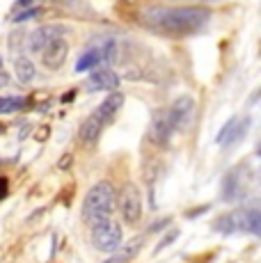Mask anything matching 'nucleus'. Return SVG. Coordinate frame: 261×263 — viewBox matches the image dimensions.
Instances as JSON below:
<instances>
[{"mask_svg":"<svg viewBox=\"0 0 261 263\" xmlns=\"http://www.w3.org/2000/svg\"><path fill=\"white\" fill-rule=\"evenodd\" d=\"M207 7H152L142 14V23L160 34L185 37L195 34L209 23Z\"/></svg>","mask_w":261,"mask_h":263,"instance_id":"obj_1","label":"nucleus"},{"mask_svg":"<svg viewBox=\"0 0 261 263\" xmlns=\"http://www.w3.org/2000/svg\"><path fill=\"white\" fill-rule=\"evenodd\" d=\"M113 204H115V185L110 183V181H99V183L92 185L89 192L85 195L83 209H80L83 222L89 227L108 222L110 213H113Z\"/></svg>","mask_w":261,"mask_h":263,"instance_id":"obj_2","label":"nucleus"},{"mask_svg":"<svg viewBox=\"0 0 261 263\" xmlns=\"http://www.w3.org/2000/svg\"><path fill=\"white\" fill-rule=\"evenodd\" d=\"M92 242L97 245V250L105 252V254H113V252L122 245V229H119V224H115L113 220L94 224L92 227Z\"/></svg>","mask_w":261,"mask_h":263,"instance_id":"obj_3","label":"nucleus"},{"mask_svg":"<svg viewBox=\"0 0 261 263\" xmlns=\"http://www.w3.org/2000/svg\"><path fill=\"white\" fill-rule=\"evenodd\" d=\"M119 211H122V220L126 224H138L140 215H142V197L140 190L133 183H126L119 192Z\"/></svg>","mask_w":261,"mask_h":263,"instance_id":"obj_4","label":"nucleus"},{"mask_svg":"<svg viewBox=\"0 0 261 263\" xmlns=\"http://www.w3.org/2000/svg\"><path fill=\"white\" fill-rule=\"evenodd\" d=\"M170 115V121L174 126V133H183V130L190 128L193 124V117H195V101L193 96H179L177 101L172 103V108L167 110Z\"/></svg>","mask_w":261,"mask_h":263,"instance_id":"obj_5","label":"nucleus"},{"mask_svg":"<svg viewBox=\"0 0 261 263\" xmlns=\"http://www.w3.org/2000/svg\"><path fill=\"white\" fill-rule=\"evenodd\" d=\"M42 62L46 69H51V71H55V69H60L64 64V60H67L69 55V44L64 42L62 37H55L53 42H48L46 46L42 48Z\"/></svg>","mask_w":261,"mask_h":263,"instance_id":"obj_6","label":"nucleus"},{"mask_svg":"<svg viewBox=\"0 0 261 263\" xmlns=\"http://www.w3.org/2000/svg\"><path fill=\"white\" fill-rule=\"evenodd\" d=\"M152 140L156 142L158 146H167L170 144V140H172V135H174V126H172V121H170V115H167V110H156L154 112V117H152Z\"/></svg>","mask_w":261,"mask_h":263,"instance_id":"obj_7","label":"nucleus"},{"mask_svg":"<svg viewBox=\"0 0 261 263\" xmlns=\"http://www.w3.org/2000/svg\"><path fill=\"white\" fill-rule=\"evenodd\" d=\"M243 183H245V176H243V165L238 167H232L225 174L222 179V201H236L243 197Z\"/></svg>","mask_w":261,"mask_h":263,"instance_id":"obj_8","label":"nucleus"},{"mask_svg":"<svg viewBox=\"0 0 261 263\" xmlns=\"http://www.w3.org/2000/svg\"><path fill=\"white\" fill-rule=\"evenodd\" d=\"M85 87L87 92H115L119 87V76L110 69H97L94 73H89Z\"/></svg>","mask_w":261,"mask_h":263,"instance_id":"obj_9","label":"nucleus"},{"mask_svg":"<svg viewBox=\"0 0 261 263\" xmlns=\"http://www.w3.org/2000/svg\"><path fill=\"white\" fill-rule=\"evenodd\" d=\"M122 105H124V94L115 89V92H110V94H108V99H105L103 103L99 105L97 110H94V112L99 115V119L103 121V126H108L110 121L117 117V112L122 110Z\"/></svg>","mask_w":261,"mask_h":263,"instance_id":"obj_10","label":"nucleus"},{"mask_svg":"<svg viewBox=\"0 0 261 263\" xmlns=\"http://www.w3.org/2000/svg\"><path fill=\"white\" fill-rule=\"evenodd\" d=\"M62 34V28L60 25H42L39 30H34L32 34H30V39H28V46L32 53H42V48L46 46L48 42H53L55 37H60Z\"/></svg>","mask_w":261,"mask_h":263,"instance_id":"obj_11","label":"nucleus"},{"mask_svg":"<svg viewBox=\"0 0 261 263\" xmlns=\"http://www.w3.org/2000/svg\"><path fill=\"white\" fill-rule=\"evenodd\" d=\"M103 128H105V126H103V121L99 119V115L92 112L87 119L83 121V126H80V133H78L80 142H83V144H94L99 140V135H101Z\"/></svg>","mask_w":261,"mask_h":263,"instance_id":"obj_12","label":"nucleus"},{"mask_svg":"<svg viewBox=\"0 0 261 263\" xmlns=\"http://www.w3.org/2000/svg\"><path fill=\"white\" fill-rule=\"evenodd\" d=\"M213 231L222 236H232L236 231H243V211L238 213H229V215H220L218 220L213 222Z\"/></svg>","mask_w":261,"mask_h":263,"instance_id":"obj_13","label":"nucleus"},{"mask_svg":"<svg viewBox=\"0 0 261 263\" xmlns=\"http://www.w3.org/2000/svg\"><path fill=\"white\" fill-rule=\"evenodd\" d=\"M14 71H16V78L18 83H30V80L37 76V69H34V64L30 62L28 58H16V62H14Z\"/></svg>","mask_w":261,"mask_h":263,"instance_id":"obj_14","label":"nucleus"},{"mask_svg":"<svg viewBox=\"0 0 261 263\" xmlns=\"http://www.w3.org/2000/svg\"><path fill=\"white\" fill-rule=\"evenodd\" d=\"M101 64V55H99V48H89L85 50L76 62V71H89V69H97Z\"/></svg>","mask_w":261,"mask_h":263,"instance_id":"obj_15","label":"nucleus"},{"mask_svg":"<svg viewBox=\"0 0 261 263\" xmlns=\"http://www.w3.org/2000/svg\"><path fill=\"white\" fill-rule=\"evenodd\" d=\"M99 55H101V64H113L117 60V42L113 37H105L97 44Z\"/></svg>","mask_w":261,"mask_h":263,"instance_id":"obj_16","label":"nucleus"},{"mask_svg":"<svg viewBox=\"0 0 261 263\" xmlns=\"http://www.w3.org/2000/svg\"><path fill=\"white\" fill-rule=\"evenodd\" d=\"M243 231H250L252 236H261V213H259V209L243 211Z\"/></svg>","mask_w":261,"mask_h":263,"instance_id":"obj_17","label":"nucleus"},{"mask_svg":"<svg viewBox=\"0 0 261 263\" xmlns=\"http://www.w3.org/2000/svg\"><path fill=\"white\" fill-rule=\"evenodd\" d=\"M26 108V99L21 96H0V115H12Z\"/></svg>","mask_w":261,"mask_h":263,"instance_id":"obj_18","label":"nucleus"},{"mask_svg":"<svg viewBox=\"0 0 261 263\" xmlns=\"http://www.w3.org/2000/svg\"><path fill=\"white\" fill-rule=\"evenodd\" d=\"M236 117H232L227 121V124L220 128V133H218V138H215V142H218L220 146H232V138H234V128H236Z\"/></svg>","mask_w":261,"mask_h":263,"instance_id":"obj_19","label":"nucleus"},{"mask_svg":"<svg viewBox=\"0 0 261 263\" xmlns=\"http://www.w3.org/2000/svg\"><path fill=\"white\" fill-rule=\"evenodd\" d=\"M140 245H142V242H135V245H128V247H124L122 252H115V256H110L108 261H103V263H126L130 256H135L138 254V250H140Z\"/></svg>","mask_w":261,"mask_h":263,"instance_id":"obj_20","label":"nucleus"},{"mask_svg":"<svg viewBox=\"0 0 261 263\" xmlns=\"http://www.w3.org/2000/svg\"><path fill=\"white\" fill-rule=\"evenodd\" d=\"M26 39H28L26 30H23V32H12L9 34V50H12V53H21L23 46H26Z\"/></svg>","mask_w":261,"mask_h":263,"instance_id":"obj_21","label":"nucleus"},{"mask_svg":"<svg viewBox=\"0 0 261 263\" xmlns=\"http://www.w3.org/2000/svg\"><path fill=\"white\" fill-rule=\"evenodd\" d=\"M248 128H250V117H245V119H238V121H236L234 138H232V146H236V144L240 142V140L245 138V133H248Z\"/></svg>","mask_w":261,"mask_h":263,"instance_id":"obj_22","label":"nucleus"},{"mask_svg":"<svg viewBox=\"0 0 261 263\" xmlns=\"http://www.w3.org/2000/svg\"><path fill=\"white\" fill-rule=\"evenodd\" d=\"M177 238H179V229H172V231H167V234L163 236V240H160L158 245H156V254H158V252H163V250H165V247H167V245H172V242L177 240Z\"/></svg>","mask_w":261,"mask_h":263,"instance_id":"obj_23","label":"nucleus"},{"mask_svg":"<svg viewBox=\"0 0 261 263\" xmlns=\"http://www.w3.org/2000/svg\"><path fill=\"white\" fill-rule=\"evenodd\" d=\"M37 14H42V9H39V7H30V9H23L21 14H16L12 21L14 23H23V21H30V18H34Z\"/></svg>","mask_w":261,"mask_h":263,"instance_id":"obj_24","label":"nucleus"},{"mask_svg":"<svg viewBox=\"0 0 261 263\" xmlns=\"http://www.w3.org/2000/svg\"><path fill=\"white\" fill-rule=\"evenodd\" d=\"M7 190H9V181L5 179V176H0V199L7 195Z\"/></svg>","mask_w":261,"mask_h":263,"instance_id":"obj_25","label":"nucleus"},{"mask_svg":"<svg viewBox=\"0 0 261 263\" xmlns=\"http://www.w3.org/2000/svg\"><path fill=\"white\" fill-rule=\"evenodd\" d=\"M167 222H170L167 217H165V220H160V222H156V224H154V227H149V234H156V231H158V229H163V227L167 224Z\"/></svg>","mask_w":261,"mask_h":263,"instance_id":"obj_26","label":"nucleus"},{"mask_svg":"<svg viewBox=\"0 0 261 263\" xmlns=\"http://www.w3.org/2000/svg\"><path fill=\"white\" fill-rule=\"evenodd\" d=\"M7 85H9V73L0 69V89H3V87H7Z\"/></svg>","mask_w":261,"mask_h":263,"instance_id":"obj_27","label":"nucleus"},{"mask_svg":"<svg viewBox=\"0 0 261 263\" xmlns=\"http://www.w3.org/2000/svg\"><path fill=\"white\" fill-rule=\"evenodd\" d=\"M32 3V0H16V5H14V9H21V7H28V5Z\"/></svg>","mask_w":261,"mask_h":263,"instance_id":"obj_28","label":"nucleus"},{"mask_svg":"<svg viewBox=\"0 0 261 263\" xmlns=\"http://www.w3.org/2000/svg\"><path fill=\"white\" fill-rule=\"evenodd\" d=\"M170 3H181V0H170Z\"/></svg>","mask_w":261,"mask_h":263,"instance_id":"obj_29","label":"nucleus"},{"mask_svg":"<svg viewBox=\"0 0 261 263\" xmlns=\"http://www.w3.org/2000/svg\"><path fill=\"white\" fill-rule=\"evenodd\" d=\"M0 69H3V58H0Z\"/></svg>","mask_w":261,"mask_h":263,"instance_id":"obj_30","label":"nucleus"}]
</instances>
